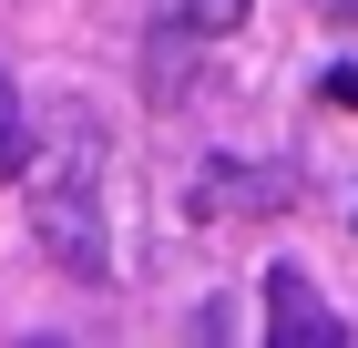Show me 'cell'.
Listing matches in <instances>:
<instances>
[{"label": "cell", "mask_w": 358, "mask_h": 348, "mask_svg": "<svg viewBox=\"0 0 358 348\" xmlns=\"http://www.w3.org/2000/svg\"><path fill=\"white\" fill-rule=\"evenodd\" d=\"M0 174H21V103H10V82H0Z\"/></svg>", "instance_id": "277c9868"}, {"label": "cell", "mask_w": 358, "mask_h": 348, "mask_svg": "<svg viewBox=\"0 0 358 348\" xmlns=\"http://www.w3.org/2000/svg\"><path fill=\"white\" fill-rule=\"evenodd\" d=\"M31 236L72 287H103L113 246H103V174H92V144H62L41 174H31Z\"/></svg>", "instance_id": "6da1fadb"}, {"label": "cell", "mask_w": 358, "mask_h": 348, "mask_svg": "<svg viewBox=\"0 0 358 348\" xmlns=\"http://www.w3.org/2000/svg\"><path fill=\"white\" fill-rule=\"evenodd\" d=\"M256 0H154V31L164 41H225V31H246Z\"/></svg>", "instance_id": "3957f363"}, {"label": "cell", "mask_w": 358, "mask_h": 348, "mask_svg": "<svg viewBox=\"0 0 358 348\" xmlns=\"http://www.w3.org/2000/svg\"><path fill=\"white\" fill-rule=\"evenodd\" d=\"M317 92H328V103H358V62H338V72L317 82Z\"/></svg>", "instance_id": "5b68a950"}, {"label": "cell", "mask_w": 358, "mask_h": 348, "mask_svg": "<svg viewBox=\"0 0 358 348\" xmlns=\"http://www.w3.org/2000/svg\"><path fill=\"white\" fill-rule=\"evenodd\" d=\"M266 338H276V348H338V338H348V318L317 297V277H307V267H276V277H266Z\"/></svg>", "instance_id": "7a4b0ae2"}]
</instances>
